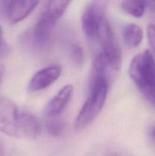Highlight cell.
<instances>
[{
	"label": "cell",
	"mask_w": 155,
	"mask_h": 156,
	"mask_svg": "<svg viewBox=\"0 0 155 156\" xmlns=\"http://www.w3.org/2000/svg\"><path fill=\"white\" fill-rule=\"evenodd\" d=\"M0 132L14 138L35 140L42 132V124L33 114L20 110L15 102L0 95Z\"/></svg>",
	"instance_id": "cell-1"
},
{
	"label": "cell",
	"mask_w": 155,
	"mask_h": 156,
	"mask_svg": "<svg viewBox=\"0 0 155 156\" xmlns=\"http://www.w3.org/2000/svg\"><path fill=\"white\" fill-rule=\"evenodd\" d=\"M110 75L91 69L89 89L86 101L74 120V128L82 130L88 127L103 109L107 98Z\"/></svg>",
	"instance_id": "cell-2"
},
{
	"label": "cell",
	"mask_w": 155,
	"mask_h": 156,
	"mask_svg": "<svg viewBox=\"0 0 155 156\" xmlns=\"http://www.w3.org/2000/svg\"><path fill=\"white\" fill-rule=\"evenodd\" d=\"M69 4L70 2L67 1L48 2L35 27L23 35L22 42L38 50L48 48L53 41L55 26L64 15Z\"/></svg>",
	"instance_id": "cell-3"
},
{
	"label": "cell",
	"mask_w": 155,
	"mask_h": 156,
	"mask_svg": "<svg viewBox=\"0 0 155 156\" xmlns=\"http://www.w3.org/2000/svg\"><path fill=\"white\" fill-rule=\"evenodd\" d=\"M129 74L143 96L155 105V59L149 50L138 53L132 59Z\"/></svg>",
	"instance_id": "cell-4"
},
{
	"label": "cell",
	"mask_w": 155,
	"mask_h": 156,
	"mask_svg": "<svg viewBox=\"0 0 155 156\" xmlns=\"http://www.w3.org/2000/svg\"><path fill=\"white\" fill-rule=\"evenodd\" d=\"M97 41L99 42L100 49L97 53L104 58L112 73L118 71L122 62L121 47L107 20L103 23Z\"/></svg>",
	"instance_id": "cell-5"
},
{
	"label": "cell",
	"mask_w": 155,
	"mask_h": 156,
	"mask_svg": "<svg viewBox=\"0 0 155 156\" xmlns=\"http://www.w3.org/2000/svg\"><path fill=\"white\" fill-rule=\"evenodd\" d=\"M106 2L92 1L88 2L82 12V30L91 42L97 41L102 26L106 20Z\"/></svg>",
	"instance_id": "cell-6"
},
{
	"label": "cell",
	"mask_w": 155,
	"mask_h": 156,
	"mask_svg": "<svg viewBox=\"0 0 155 156\" xmlns=\"http://www.w3.org/2000/svg\"><path fill=\"white\" fill-rule=\"evenodd\" d=\"M39 3L38 1H0V18L15 24L30 15Z\"/></svg>",
	"instance_id": "cell-7"
},
{
	"label": "cell",
	"mask_w": 155,
	"mask_h": 156,
	"mask_svg": "<svg viewBox=\"0 0 155 156\" xmlns=\"http://www.w3.org/2000/svg\"><path fill=\"white\" fill-rule=\"evenodd\" d=\"M62 67L59 65H52L41 69L30 79L28 84L30 91H39L49 88L60 76Z\"/></svg>",
	"instance_id": "cell-8"
},
{
	"label": "cell",
	"mask_w": 155,
	"mask_h": 156,
	"mask_svg": "<svg viewBox=\"0 0 155 156\" xmlns=\"http://www.w3.org/2000/svg\"><path fill=\"white\" fill-rule=\"evenodd\" d=\"M73 94V86L66 85L62 87L57 94L49 101L44 110V114L47 118L58 117L62 114L69 103Z\"/></svg>",
	"instance_id": "cell-9"
},
{
	"label": "cell",
	"mask_w": 155,
	"mask_h": 156,
	"mask_svg": "<svg viewBox=\"0 0 155 156\" xmlns=\"http://www.w3.org/2000/svg\"><path fill=\"white\" fill-rule=\"evenodd\" d=\"M124 42L130 48L138 47L142 42L144 33L141 27L135 24H128L122 30Z\"/></svg>",
	"instance_id": "cell-10"
},
{
	"label": "cell",
	"mask_w": 155,
	"mask_h": 156,
	"mask_svg": "<svg viewBox=\"0 0 155 156\" xmlns=\"http://www.w3.org/2000/svg\"><path fill=\"white\" fill-rule=\"evenodd\" d=\"M120 5L124 12L139 18L144 14L147 2L144 1H122Z\"/></svg>",
	"instance_id": "cell-11"
},
{
	"label": "cell",
	"mask_w": 155,
	"mask_h": 156,
	"mask_svg": "<svg viewBox=\"0 0 155 156\" xmlns=\"http://www.w3.org/2000/svg\"><path fill=\"white\" fill-rule=\"evenodd\" d=\"M65 122L62 119L58 117L47 118L46 122V128L49 133L53 136H59L65 129Z\"/></svg>",
	"instance_id": "cell-12"
},
{
	"label": "cell",
	"mask_w": 155,
	"mask_h": 156,
	"mask_svg": "<svg viewBox=\"0 0 155 156\" xmlns=\"http://www.w3.org/2000/svg\"><path fill=\"white\" fill-rule=\"evenodd\" d=\"M69 54L73 62L81 64L84 60V53L82 48L77 44H72L69 47Z\"/></svg>",
	"instance_id": "cell-13"
},
{
	"label": "cell",
	"mask_w": 155,
	"mask_h": 156,
	"mask_svg": "<svg viewBox=\"0 0 155 156\" xmlns=\"http://www.w3.org/2000/svg\"><path fill=\"white\" fill-rule=\"evenodd\" d=\"M10 52V47L3 37L2 29L0 27V57L6 56Z\"/></svg>",
	"instance_id": "cell-14"
},
{
	"label": "cell",
	"mask_w": 155,
	"mask_h": 156,
	"mask_svg": "<svg viewBox=\"0 0 155 156\" xmlns=\"http://www.w3.org/2000/svg\"><path fill=\"white\" fill-rule=\"evenodd\" d=\"M147 35L149 44L155 54V24H149L147 28Z\"/></svg>",
	"instance_id": "cell-15"
},
{
	"label": "cell",
	"mask_w": 155,
	"mask_h": 156,
	"mask_svg": "<svg viewBox=\"0 0 155 156\" xmlns=\"http://www.w3.org/2000/svg\"><path fill=\"white\" fill-rule=\"evenodd\" d=\"M11 153L9 149H8L7 146L3 143L2 142L0 141V156H10Z\"/></svg>",
	"instance_id": "cell-16"
},
{
	"label": "cell",
	"mask_w": 155,
	"mask_h": 156,
	"mask_svg": "<svg viewBox=\"0 0 155 156\" xmlns=\"http://www.w3.org/2000/svg\"><path fill=\"white\" fill-rule=\"evenodd\" d=\"M5 69L3 65H0V84L2 82V79L5 76Z\"/></svg>",
	"instance_id": "cell-17"
},
{
	"label": "cell",
	"mask_w": 155,
	"mask_h": 156,
	"mask_svg": "<svg viewBox=\"0 0 155 156\" xmlns=\"http://www.w3.org/2000/svg\"><path fill=\"white\" fill-rule=\"evenodd\" d=\"M107 156H124V155H119V154H117V153H112V154H109V155Z\"/></svg>",
	"instance_id": "cell-18"
}]
</instances>
